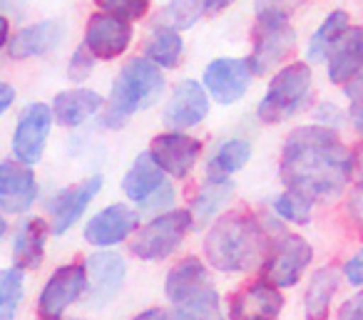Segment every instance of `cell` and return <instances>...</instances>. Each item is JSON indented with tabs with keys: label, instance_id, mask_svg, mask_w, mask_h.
I'll return each instance as SVG.
<instances>
[{
	"label": "cell",
	"instance_id": "9c48e42d",
	"mask_svg": "<svg viewBox=\"0 0 363 320\" xmlns=\"http://www.w3.org/2000/svg\"><path fill=\"white\" fill-rule=\"evenodd\" d=\"M52 107L45 102H33L23 110V115L18 117L16 130H13V139H11V149L13 156L18 161L28 166H35L38 161L45 154L48 139H50V130H52Z\"/></svg>",
	"mask_w": 363,
	"mask_h": 320
},
{
	"label": "cell",
	"instance_id": "b9f144b4",
	"mask_svg": "<svg viewBox=\"0 0 363 320\" xmlns=\"http://www.w3.org/2000/svg\"><path fill=\"white\" fill-rule=\"evenodd\" d=\"M348 209H351L353 219L363 226V191H358V194L351 196V201H348Z\"/></svg>",
	"mask_w": 363,
	"mask_h": 320
},
{
	"label": "cell",
	"instance_id": "ffe728a7",
	"mask_svg": "<svg viewBox=\"0 0 363 320\" xmlns=\"http://www.w3.org/2000/svg\"><path fill=\"white\" fill-rule=\"evenodd\" d=\"M52 234L50 224L40 216H28L18 224L13 234V265L21 270H38L45 261L48 236Z\"/></svg>",
	"mask_w": 363,
	"mask_h": 320
},
{
	"label": "cell",
	"instance_id": "9a60e30c",
	"mask_svg": "<svg viewBox=\"0 0 363 320\" xmlns=\"http://www.w3.org/2000/svg\"><path fill=\"white\" fill-rule=\"evenodd\" d=\"M140 211L127 204H110L100 209L82 229V236L95 248H112L117 244H125L130 236L140 229Z\"/></svg>",
	"mask_w": 363,
	"mask_h": 320
},
{
	"label": "cell",
	"instance_id": "44dd1931",
	"mask_svg": "<svg viewBox=\"0 0 363 320\" xmlns=\"http://www.w3.org/2000/svg\"><path fill=\"white\" fill-rule=\"evenodd\" d=\"M207 288H212L209 265L197 256H187V258L177 261L164 278V295L172 305L184 303V300L194 298Z\"/></svg>",
	"mask_w": 363,
	"mask_h": 320
},
{
	"label": "cell",
	"instance_id": "52a82bcc",
	"mask_svg": "<svg viewBox=\"0 0 363 320\" xmlns=\"http://www.w3.org/2000/svg\"><path fill=\"white\" fill-rule=\"evenodd\" d=\"M313 261V246L303 236L279 231L272 239L269 253L262 263V278L277 288H294L303 278Z\"/></svg>",
	"mask_w": 363,
	"mask_h": 320
},
{
	"label": "cell",
	"instance_id": "7dc6e473",
	"mask_svg": "<svg viewBox=\"0 0 363 320\" xmlns=\"http://www.w3.org/2000/svg\"><path fill=\"white\" fill-rule=\"evenodd\" d=\"M338 320H363V318H343V315H338Z\"/></svg>",
	"mask_w": 363,
	"mask_h": 320
},
{
	"label": "cell",
	"instance_id": "ba28073f",
	"mask_svg": "<svg viewBox=\"0 0 363 320\" xmlns=\"http://www.w3.org/2000/svg\"><path fill=\"white\" fill-rule=\"evenodd\" d=\"M82 295H87L85 263L57 265L40 288L38 315H40V320H62L67 308H72Z\"/></svg>",
	"mask_w": 363,
	"mask_h": 320
},
{
	"label": "cell",
	"instance_id": "5bb4252c",
	"mask_svg": "<svg viewBox=\"0 0 363 320\" xmlns=\"http://www.w3.org/2000/svg\"><path fill=\"white\" fill-rule=\"evenodd\" d=\"M284 310L281 288L259 278L234 290L227 305V320H279Z\"/></svg>",
	"mask_w": 363,
	"mask_h": 320
},
{
	"label": "cell",
	"instance_id": "7bdbcfd3",
	"mask_svg": "<svg viewBox=\"0 0 363 320\" xmlns=\"http://www.w3.org/2000/svg\"><path fill=\"white\" fill-rule=\"evenodd\" d=\"M132 320H167V310L162 308H147L142 313H137Z\"/></svg>",
	"mask_w": 363,
	"mask_h": 320
},
{
	"label": "cell",
	"instance_id": "4dcf8cb0",
	"mask_svg": "<svg viewBox=\"0 0 363 320\" xmlns=\"http://www.w3.org/2000/svg\"><path fill=\"white\" fill-rule=\"evenodd\" d=\"M23 295H26V270L16 265L0 270V320H16Z\"/></svg>",
	"mask_w": 363,
	"mask_h": 320
},
{
	"label": "cell",
	"instance_id": "484cf974",
	"mask_svg": "<svg viewBox=\"0 0 363 320\" xmlns=\"http://www.w3.org/2000/svg\"><path fill=\"white\" fill-rule=\"evenodd\" d=\"M252 159V142L244 137H229L212 152L207 161L209 181H232L237 171H242Z\"/></svg>",
	"mask_w": 363,
	"mask_h": 320
},
{
	"label": "cell",
	"instance_id": "277c9868",
	"mask_svg": "<svg viewBox=\"0 0 363 320\" xmlns=\"http://www.w3.org/2000/svg\"><path fill=\"white\" fill-rule=\"evenodd\" d=\"M311 65L308 62H289L272 75L267 92L257 107V117L264 125H279V122L291 120L311 100Z\"/></svg>",
	"mask_w": 363,
	"mask_h": 320
},
{
	"label": "cell",
	"instance_id": "2e32d148",
	"mask_svg": "<svg viewBox=\"0 0 363 320\" xmlns=\"http://www.w3.org/2000/svg\"><path fill=\"white\" fill-rule=\"evenodd\" d=\"M212 97L204 90L202 82L197 80H182L174 85L169 100L162 112V120L169 130H192V127L202 125L207 120L209 110H212Z\"/></svg>",
	"mask_w": 363,
	"mask_h": 320
},
{
	"label": "cell",
	"instance_id": "74e56055",
	"mask_svg": "<svg viewBox=\"0 0 363 320\" xmlns=\"http://www.w3.org/2000/svg\"><path fill=\"white\" fill-rule=\"evenodd\" d=\"M338 315H343V318H363V290L356 295H351V298L341 305Z\"/></svg>",
	"mask_w": 363,
	"mask_h": 320
},
{
	"label": "cell",
	"instance_id": "8992f818",
	"mask_svg": "<svg viewBox=\"0 0 363 320\" xmlns=\"http://www.w3.org/2000/svg\"><path fill=\"white\" fill-rule=\"evenodd\" d=\"M189 231H194V219L189 209H169L164 214L152 216L147 224L137 229L130 241V251L135 258L160 263L182 248Z\"/></svg>",
	"mask_w": 363,
	"mask_h": 320
},
{
	"label": "cell",
	"instance_id": "7c38bea8",
	"mask_svg": "<svg viewBox=\"0 0 363 320\" xmlns=\"http://www.w3.org/2000/svg\"><path fill=\"white\" fill-rule=\"evenodd\" d=\"M150 156L172 179H187L202 156V142L187 132L169 130L150 142Z\"/></svg>",
	"mask_w": 363,
	"mask_h": 320
},
{
	"label": "cell",
	"instance_id": "4fadbf2b",
	"mask_svg": "<svg viewBox=\"0 0 363 320\" xmlns=\"http://www.w3.org/2000/svg\"><path fill=\"white\" fill-rule=\"evenodd\" d=\"M102 174H92L82 179L80 184H72L67 189L57 191L50 201H48V214H50V229L55 236H65L77 221L85 216L87 206L97 199L102 191Z\"/></svg>",
	"mask_w": 363,
	"mask_h": 320
},
{
	"label": "cell",
	"instance_id": "bcb514c9",
	"mask_svg": "<svg viewBox=\"0 0 363 320\" xmlns=\"http://www.w3.org/2000/svg\"><path fill=\"white\" fill-rule=\"evenodd\" d=\"M6 234H8V219H6V214L0 211V241L6 239Z\"/></svg>",
	"mask_w": 363,
	"mask_h": 320
},
{
	"label": "cell",
	"instance_id": "60d3db41",
	"mask_svg": "<svg viewBox=\"0 0 363 320\" xmlns=\"http://www.w3.org/2000/svg\"><path fill=\"white\" fill-rule=\"evenodd\" d=\"M348 120H351L353 130L363 137V100H356L348 105Z\"/></svg>",
	"mask_w": 363,
	"mask_h": 320
},
{
	"label": "cell",
	"instance_id": "83f0119b",
	"mask_svg": "<svg viewBox=\"0 0 363 320\" xmlns=\"http://www.w3.org/2000/svg\"><path fill=\"white\" fill-rule=\"evenodd\" d=\"M234 184L232 181H204L199 191L189 201V214L194 219V229L209 226L214 219L222 216V209L232 201Z\"/></svg>",
	"mask_w": 363,
	"mask_h": 320
},
{
	"label": "cell",
	"instance_id": "6da1fadb",
	"mask_svg": "<svg viewBox=\"0 0 363 320\" xmlns=\"http://www.w3.org/2000/svg\"><path fill=\"white\" fill-rule=\"evenodd\" d=\"M353 171V152L336 130L303 125L289 132L279 159L281 184L313 204H326L346 191Z\"/></svg>",
	"mask_w": 363,
	"mask_h": 320
},
{
	"label": "cell",
	"instance_id": "e0dca14e",
	"mask_svg": "<svg viewBox=\"0 0 363 320\" xmlns=\"http://www.w3.org/2000/svg\"><path fill=\"white\" fill-rule=\"evenodd\" d=\"M40 184L33 166L18 159L0 161V211L11 216H23L35 206Z\"/></svg>",
	"mask_w": 363,
	"mask_h": 320
},
{
	"label": "cell",
	"instance_id": "f6af8a7d",
	"mask_svg": "<svg viewBox=\"0 0 363 320\" xmlns=\"http://www.w3.org/2000/svg\"><path fill=\"white\" fill-rule=\"evenodd\" d=\"M234 0H207V13H222V11H227L229 6H232Z\"/></svg>",
	"mask_w": 363,
	"mask_h": 320
},
{
	"label": "cell",
	"instance_id": "f1b7e54d",
	"mask_svg": "<svg viewBox=\"0 0 363 320\" xmlns=\"http://www.w3.org/2000/svg\"><path fill=\"white\" fill-rule=\"evenodd\" d=\"M351 28V18L346 11H331L323 18L321 25L313 30L311 40L306 45V60L308 62H326L328 52L333 50L338 40H341L343 33Z\"/></svg>",
	"mask_w": 363,
	"mask_h": 320
},
{
	"label": "cell",
	"instance_id": "f35d334b",
	"mask_svg": "<svg viewBox=\"0 0 363 320\" xmlns=\"http://www.w3.org/2000/svg\"><path fill=\"white\" fill-rule=\"evenodd\" d=\"M16 97H18L16 87H13L11 82H3V80H0V117H3L8 110H11L13 102H16Z\"/></svg>",
	"mask_w": 363,
	"mask_h": 320
},
{
	"label": "cell",
	"instance_id": "1f68e13d",
	"mask_svg": "<svg viewBox=\"0 0 363 320\" xmlns=\"http://www.w3.org/2000/svg\"><path fill=\"white\" fill-rule=\"evenodd\" d=\"M272 211H274V216H279V219L286 221V224L306 226L308 221H311L313 201L306 199L303 194H298V191L286 189L272 201Z\"/></svg>",
	"mask_w": 363,
	"mask_h": 320
},
{
	"label": "cell",
	"instance_id": "ac0fdd59",
	"mask_svg": "<svg viewBox=\"0 0 363 320\" xmlns=\"http://www.w3.org/2000/svg\"><path fill=\"white\" fill-rule=\"evenodd\" d=\"M132 25L127 21L110 13H92L85 25V42L82 45L97 57V60H117L125 55L132 42Z\"/></svg>",
	"mask_w": 363,
	"mask_h": 320
},
{
	"label": "cell",
	"instance_id": "7402d4cb",
	"mask_svg": "<svg viewBox=\"0 0 363 320\" xmlns=\"http://www.w3.org/2000/svg\"><path fill=\"white\" fill-rule=\"evenodd\" d=\"M363 70V25H351L326 57L331 85H348Z\"/></svg>",
	"mask_w": 363,
	"mask_h": 320
},
{
	"label": "cell",
	"instance_id": "ab89813d",
	"mask_svg": "<svg viewBox=\"0 0 363 320\" xmlns=\"http://www.w3.org/2000/svg\"><path fill=\"white\" fill-rule=\"evenodd\" d=\"M351 181H356V189L363 191V144H358L353 149V171H351Z\"/></svg>",
	"mask_w": 363,
	"mask_h": 320
},
{
	"label": "cell",
	"instance_id": "d590c367",
	"mask_svg": "<svg viewBox=\"0 0 363 320\" xmlns=\"http://www.w3.org/2000/svg\"><path fill=\"white\" fill-rule=\"evenodd\" d=\"M313 117H316V125L328 127V130H338L346 122V112L338 105H333V102H321L316 107V112H313Z\"/></svg>",
	"mask_w": 363,
	"mask_h": 320
},
{
	"label": "cell",
	"instance_id": "8fae6325",
	"mask_svg": "<svg viewBox=\"0 0 363 320\" xmlns=\"http://www.w3.org/2000/svg\"><path fill=\"white\" fill-rule=\"evenodd\" d=\"M254 80L252 65L247 57H217L204 67V90L217 105L229 107L244 100Z\"/></svg>",
	"mask_w": 363,
	"mask_h": 320
},
{
	"label": "cell",
	"instance_id": "d4e9b609",
	"mask_svg": "<svg viewBox=\"0 0 363 320\" xmlns=\"http://www.w3.org/2000/svg\"><path fill=\"white\" fill-rule=\"evenodd\" d=\"M341 283V273L333 265H323L311 275L303 293V318L306 320H328L333 295Z\"/></svg>",
	"mask_w": 363,
	"mask_h": 320
},
{
	"label": "cell",
	"instance_id": "d6a6232c",
	"mask_svg": "<svg viewBox=\"0 0 363 320\" xmlns=\"http://www.w3.org/2000/svg\"><path fill=\"white\" fill-rule=\"evenodd\" d=\"M207 13V0H169L164 16L177 30H189Z\"/></svg>",
	"mask_w": 363,
	"mask_h": 320
},
{
	"label": "cell",
	"instance_id": "e575fe53",
	"mask_svg": "<svg viewBox=\"0 0 363 320\" xmlns=\"http://www.w3.org/2000/svg\"><path fill=\"white\" fill-rule=\"evenodd\" d=\"M95 65H97V57L85 45H80L70 55V62H67V80L80 85V82H85L95 72Z\"/></svg>",
	"mask_w": 363,
	"mask_h": 320
},
{
	"label": "cell",
	"instance_id": "8d00e7d4",
	"mask_svg": "<svg viewBox=\"0 0 363 320\" xmlns=\"http://www.w3.org/2000/svg\"><path fill=\"white\" fill-rule=\"evenodd\" d=\"M343 275H346V280L351 285H363V246L346 261Z\"/></svg>",
	"mask_w": 363,
	"mask_h": 320
},
{
	"label": "cell",
	"instance_id": "ee69618b",
	"mask_svg": "<svg viewBox=\"0 0 363 320\" xmlns=\"http://www.w3.org/2000/svg\"><path fill=\"white\" fill-rule=\"evenodd\" d=\"M8 42H11V21L0 13V50L8 47Z\"/></svg>",
	"mask_w": 363,
	"mask_h": 320
},
{
	"label": "cell",
	"instance_id": "cb8c5ba5",
	"mask_svg": "<svg viewBox=\"0 0 363 320\" xmlns=\"http://www.w3.org/2000/svg\"><path fill=\"white\" fill-rule=\"evenodd\" d=\"M164 184H167V174L157 166V161L150 156V152H142L130 164V169L125 171V176H122V194L132 204L142 206Z\"/></svg>",
	"mask_w": 363,
	"mask_h": 320
},
{
	"label": "cell",
	"instance_id": "7a4b0ae2",
	"mask_svg": "<svg viewBox=\"0 0 363 320\" xmlns=\"http://www.w3.org/2000/svg\"><path fill=\"white\" fill-rule=\"evenodd\" d=\"M279 231L257 214L227 211L209 224L204 236V261L219 273H249L264 263L272 239Z\"/></svg>",
	"mask_w": 363,
	"mask_h": 320
},
{
	"label": "cell",
	"instance_id": "c3c4849f",
	"mask_svg": "<svg viewBox=\"0 0 363 320\" xmlns=\"http://www.w3.org/2000/svg\"><path fill=\"white\" fill-rule=\"evenodd\" d=\"M277 3H284V0H272V6H277Z\"/></svg>",
	"mask_w": 363,
	"mask_h": 320
},
{
	"label": "cell",
	"instance_id": "30bf717a",
	"mask_svg": "<svg viewBox=\"0 0 363 320\" xmlns=\"http://www.w3.org/2000/svg\"><path fill=\"white\" fill-rule=\"evenodd\" d=\"M87 303L90 308H105L120 295L127 278L125 256L112 248H97L87 256Z\"/></svg>",
	"mask_w": 363,
	"mask_h": 320
},
{
	"label": "cell",
	"instance_id": "5b68a950",
	"mask_svg": "<svg viewBox=\"0 0 363 320\" xmlns=\"http://www.w3.org/2000/svg\"><path fill=\"white\" fill-rule=\"evenodd\" d=\"M296 47V28L289 21V13L277 6H262L254 23V45L247 57L254 77L277 70Z\"/></svg>",
	"mask_w": 363,
	"mask_h": 320
},
{
	"label": "cell",
	"instance_id": "836d02e7",
	"mask_svg": "<svg viewBox=\"0 0 363 320\" xmlns=\"http://www.w3.org/2000/svg\"><path fill=\"white\" fill-rule=\"evenodd\" d=\"M100 13H110L122 21H142L150 13V0H92Z\"/></svg>",
	"mask_w": 363,
	"mask_h": 320
},
{
	"label": "cell",
	"instance_id": "3957f363",
	"mask_svg": "<svg viewBox=\"0 0 363 320\" xmlns=\"http://www.w3.org/2000/svg\"><path fill=\"white\" fill-rule=\"evenodd\" d=\"M164 87L167 80L162 75V67H157L145 55L130 57L112 82L110 97L102 110V125L110 130L125 127L127 120L135 117L137 112L155 107L164 95Z\"/></svg>",
	"mask_w": 363,
	"mask_h": 320
},
{
	"label": "cell",
	"instance_id": "d6986e66",
	"mask_svg": "<svg viewBox=\"0 0 363 320\" xmlns=\"http://www.w3.org/2000/svg\"><path fill=\"white\" fill-rule=\"evenodd\" d=\"M67 28L62 21H40L35 25L21 28L8 42V55L13 60H30V57L50 55L65 42Z\"/></svg>",
	"mask_w": 363,
	"mask_h": 320
},
{
	"label": "cell",
	"instance_id": "603a6c76",
	"mask_svg": "<svg viewBox=\"0 0 363 320\" xmlns=\"http://www.w3.org/2000/svg\"><path fill=\"white\" fill-rule=\"evenodd\" d=\"M50 107L57 125L75 130V127H82L95 115H100L105 110V100H102L100 92L87 90V87H75V90L57 92Z\"/></svg>",
	"mask_w": 363,
	"mask_h": 320
},
{
	"label": "cell",
	"instance_id": "4316f807",
	"mask_svg": "<svg viewBox=\"0 0 363 320\" xmlns=\"http://www.w3.org/2000/svg\"><path fill=\"white\" fill-rule=\"evenodd\" d=\"M184 55V38L169 23H160L150 30L145 40V57L162 70H174Z\"/></svg>",
	"mask_w": 363,
	"mask_h": 320
},
{
	"label": "cell",
	"instance_id": "f546056e",
	"mask_svg": "<svg viewBox=\"0 0 363 320\" xmlns=\"http://www.w3.org/2000/svg\"><path fill=\"white\" fill-rule=\"evenodd\" d=\"M222 318V300L214 288L197 293L194 298L167 310V320H219Z\"/></svg>",
	"mask_w": 363,
	"mask_h": 320
}]
</instances>
